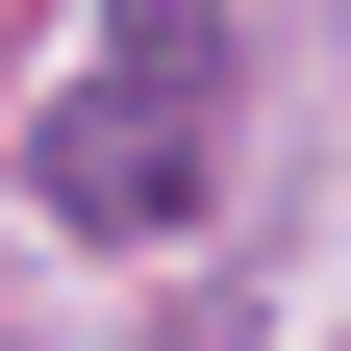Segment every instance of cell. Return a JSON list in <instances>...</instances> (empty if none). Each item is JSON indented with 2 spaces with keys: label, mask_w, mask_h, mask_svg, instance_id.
<instances>
[{
  "label": "cell",
  "mask_w": 351,
  "mask_h": 351,
  "mask_svg": "<svg viewBox=\"0 0 351 351\" xmlns=\"http://www.w3.org/2000/svg\"><path fill=\"white\" fill-rule=\"evenodd\" d=\"M25 201H75L101 251L201 226V201H226V25H201V0H125V25H101V75L25 125Z\"/></svg>",
  "instance_id": "cell-1"
}]
</instances>
